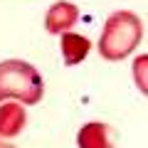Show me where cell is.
Wrapping results in <instances>:
<instances>
[{"mask_svg": "<svg viewBox=\"0 0 148 148\" xmlns=\"http://www.w3.org/2000/svg\"><path fill=\"white\" fill-rule=\"evenodd\" d=\"M0 148H15V146H8V143H3V141H0Z\"/></svg>", "mask_w": 148, "mask_h": 148, "instance_id": "8", "label": "cell"}, {"mask_svg": "<svg viewBox=\"0 0 148 148\" xmlns=\"http://www.w3.org/2000/svg\"><path fill=\"white\" fill-rule=\"evenodd\" d=\"M45 94L42 74L30 62L22 59H8L0 62V101L17 99L20 104H40Z\"/></svg>", "mask_w": 148, "mask_h": 148, "instance_id": "2", "label": "cell"}, {"mask_svg": "<svg viewBox=\"0 0 148 148\" xmlns=\"http://www.w3.org/2000/svg\"><path fill=\"white\" fill-rule=\"evenodd\" d=\"M143 67H146V57L136 59V67H133V69H136V82L141 79V89L146 91V82H143Z\"/></svg>", "mask_w": 148, "mask_h": 148, "instance_id": "7", "label": "cell"}, {"mask_svg": "<svg viewBox=\"0 0 148 148\" xmlns=\"http://www.w3.org/2000/svg\"><path fill=\"white\" fill-rule=\"evenodd\" d=\"M143 40V25L136 12L131 10H116L109 15L104 25V32L99 37V54L109 62L128 57Z\"/></svg>", "mask_w": 148, "mask_h": 148, "instance_id": "1", "label": "cell"}, {"mask_svg": "<svg viewBox=\"0 0 148 148\" xmlns=\"http://www.w3.org/2000/svg\"><path fill=\"white\" fill-rule=\"evenodd\" d=\"M77 143H79V148H114L109 126L99 123V121L82 126L79 136H77Z\"/></svg>", "mask_w": 148, "mask_h": 148, "instance_id": "6", "label": "cell"}, {"mask_svg": "<svg viewBox=\"0 0 148 148\" xmlns=\"http://www.w3.org/2000/svg\"><path fill=\"white\" fill-rule=\"evenodd\" d=\"M79 20V10L72 3H54L45 15V27L49 35H62L74 27V22Z\"/></svg>", "mask_w": 148, "mask_h": 148, "instance_id": "3", "label": "cell"}, {"mask_svg": "<svg viewBox=\"0 0 148 148\" xmlns=\"http://www.w3.org/2000/svg\"><path fill=\"white\" fill-rule=\"evenodd\" d=\"M27 114L17 101L0 104V138H12L25 128Z\"/></svg>", "mask_w": 148, "mask_h": 148, "instance_id": "4", "label": "cell"}, {"mask_svg": "<svg viewBox=\"0 0 148 148\" xmlns=\"http://www.w3.org/2000/svg\"><path fill=\"white\" fill-rule=\"evenodd\" d=\"M62 54H64V64L67 67H74L86 59L91 49V42L86 40L84 35H74V32H62Z\"/></svg>", "mask_w": 148, "mask_h": 148, "instance_id": "5", "label": "cell"}]
</instances>
